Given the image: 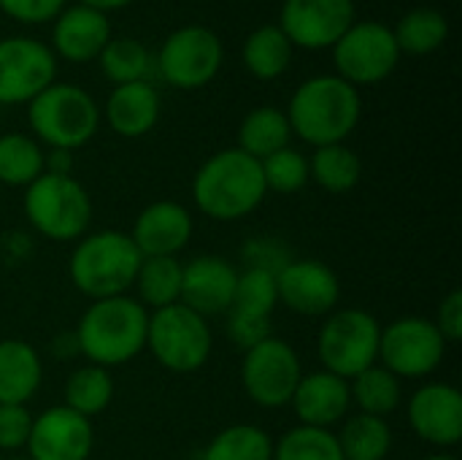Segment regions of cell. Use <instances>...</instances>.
<instances>
[{"mask_svg": "<svg viewBox=\"0 0 462 460\" xmlns=\"http://www.w3.org/2000/svg\"><path fill=\"white\" fill-rule=\"evenodd\" d=\"M143 255L133 244L130 233L95 230L76 241L68 274L81 296L89 301L127 296L135 285Z\"/></svg>", "mask_w": 462, "mask_h": 460, "instance_id": "277c9868", "label": "cell"}, {"mask_svg": "<svg viewBox=\"0 0 462 460\" xmlns=\"http://www.w3.org/2000/svg\"><path fill=\"white\" fill-rule=\"evenodd\" d=\"M393 35H395V43H398L401 52L430 54V52H436L447 41L449 22L436 8H411L409 14L401 16V22L393 30Z\"/></svg>", "mask_w": 462, "mask_h": 460, "instance_id": "d6a6232c", "label": "cell"}, {"mask_svg": "<svg viewBox=\"0 0 462 460\" xmlns=\"http://www.w3.org/2000/svg\"><path fill=\"white\" fill-rule=\"evenodd\" d=\"M97 60H100L103 76L114 87L130 84V81H146V76L152 70V54L135 38H111L103 46Z\"/></svg>", "mask_w": 462, "mask_h": 460, "instance_id": "836d02e7", "label": "cell"}, {"mask_svg": "<svg viewBox=\"0 0 462 460\" xmlns=\"http://www.w3.org/2000/svg\"><path fill=\"white\" fill-rule=\"evenodd\" d=\"M203 460H273V439L260 426L236 423L206 445Z\"/></svg>", "mask_w": 462, "mask_h": 460, "instance_id": "4dcf8cb0", "label": "cell"}, {"mask_svg": "<svg viewBox=\"0 0 462 460\" xmlns=\"http://www.w3.org/2000/svg\"><path fill=\"white\" fill-rule=\"evenodd\" d=\"M238 271L219 255H200L184 263L181 271V298L187 309L198 312L200 317L227 314L233 296H236Z\"/></svg>", "mask_w": 462, "mask_h": 460, "instance_id": "d6986e66", "label": "cell"}, {"mask_svg": "<svg viewBox=\"0 0 462 460\" xmlns=\"http://www.w3.org/2000/svg\"><path fill=\"white\" fill-rule=\"evenodd\" d=\"M355 24V0H284L279 27L292 46L333 49Z\"/></svg>", "mask_w": 462, "mask_h": 460, "instance_id": "5bb4252c", "label": "cell"}, {"mask_svg": "<svg viewBox=\"0 0 462 460\" xmlns=\"http://www.w3.org/2000/svg\"><path fill=\"white\" fill-rule=\"evenodd\" d=\"M422 460H457V458H452V455H428V458H422Z\"/></svg>", "mask_w": 462, "mask_h": 460, "instance_id": "f6af8a7d", "label": "cell"}, {"mask_svg": "<svg viewBox=\"0 0 462 460\" xmlns=\"http://www.w3.org/2000/svg\"><path fill=\"white\" fill-rule=\"evenodd\" d=\"M268 195L260 160L238 146L211 155L192 176V203L214 222H238Z\"/></svg>", "mask_w": 462, "mask_h": 460, "instance_id": "6da1fadb", "label": "cell"}, {"mask_svg": "<svg viewBox=\"0 0 462 460\" xmlns=\"http://www.w3.org/2000/svg\"><path fill=\"white\" fill-rule=\"evenodd\" d=\"M300 377H303V363L298 350L273 333L244 352L241 385L249 401H254L263 409L290 407Z\"/></svg>", "mask_w": 462, "mask_h": 460, "instance_id": "30bf717a", "label": "cell"}, {"mask_svg": "<svg viewBox=\"0 0 462 460\" xmlns=\"http://www.w3.org/2000/svg\"><path fill=\"white\" fill-rule=\"evenodd\" d=\"M244 65L260 81L279 79L292 62V43L279 24H263L244 41Z\"/></svg>", "mask_w": 462, "mask_h": 460, "instance_id": "484cf974", "label": "cell"}, {"mask_svg": "<svg viewBox=\"0 0 462 460\" xmlns=\"http://www.w3.org/2000/svg\"><path fill=\"white\" fill-rule=\"evenodd\" d=\"M195 220L176 201H154L143 206L133 222L130 239L143 258H179L192 241Z\"/></svg>", "mask_w": 462, "mask_h": 460, "instance_id": "ac0fdd59", "label": "cell"}, {"mask_svg": "<svg viewBox=\"0 0 462 460\" xmlns=\"http://www.w3.org/2000/svg\"><path fill=\"white\" fill-rule=\"evenodd\" d=\"M160 95L149 81H130L111 89L106 100V122L122 138H141L160 122Z\"/></svg>", "mask_w": 462, "mask_h": 460, "instance_id": "7402d4cb", "label": "cell"}, {"mask_svg": "<svg viewBox=\"0 0 462 460\" xmlns=\"http://www.w3.org/2000/svg\"><path fill=\"white\" fill-rule=\"evenodd\" d=\"M27 455L32 460H89L95 450L92 420L68 407H49L32 418Z\"/></svg>", "mask_w": 462, "mask_h": 460, "instance_id": "2e32d148", "label": "cell"}, {"mask_svg": "<svg viewBox=\"0 0 462 460\" xmlns=\"http://www.w3.org/2000/svg\"><path fill=\"white\" fill-rule=\"evenodd\" d=\"M43 174L73 176V152H68V149H49V152H43Z\"/></svg>", "mask_w": 462, "mask_h": 460, "instance_id": "7bdbcfd3", "label": "cell"}, {"mask_svg": "<svg viewBox=\"0 0 462 460\" xmlns=\"http://www.w3.org/2000/svg\"><path fill=\"white\" fill-rule=\"evenodd\" d=\"M24 217L35 233L51 241H79L92 222V198L76 176L41 174L22 198Z\"/></svg>", "mask_w": 462, "mask_h": 460, "instance_id": "8992f818", "label": "cell"}, {"mask_svg": "<svg viewBox=\"0 0 462 460\" xmlns=\"http://www.w3.org/2000/svg\"><path fill=\"white\" fill-rule=\"evenodd\" d=\"M27 119L35 141L49 149L76 152L95 138L100 127V108L87 89L54 81L27 103Z\"/></svg>", "mask_w": 462, "mask_h": 460, "instance_id": "5b68a950", "label": "cell"}, {"mask_svg": "<svg viewBox=\"0 0 462 460\" xmlns=\"http://www.w3.org/2000/svg\"><path fill=\"white\" fill-rule=\"evenodd\" d=\"M149 309L133 296H114L92 301L76 325V350L100 369L130 363L146 350Z\"/></svg>", "mask_w": 462, "mask_h": 460, "instance_id": "7a4b0ae2", "label": "cell"}, {"mask_svg": "<svg viewBox=\"0 0 462 460\" xmlns=\"http://www.w3.org/2000/svg\"><path fill=\"white\" fill-rule=\"evenodd\" d=\"M3 460H32L30 455H11V458H3Z\"/></svg>", "mask_w": 462, "mask_h": 460, "instance_id": "bcb514c9", "label": "cell"}, {"mask_svg": "<svg viewBox=\"0 0 462 460\" xmlns=\"http://www.w3.org/2000/svg\"><path fill=\"white\" fill-rule=\"evenodd\" d=\"M146 350L162 369L173 374H195L214 352V333L206 317L184 304H173L149 312Z\"/></svg>", "mask_w": 462, "mask_h": 460, "instance_id": "52a82bcc", "label": "cell"}, {"mask_svg": "<svg viewBox=\"0 0 462 460\" xmlns=\"http://www.w3.org/2000/svg\"><path fill=\"white\" fill-rule=\"evenodd\" d=\"M271 336V323L268 320H254V317H244L236 312H227V339L238 347V350H252L254 344H260L263 339Z\"/></svg>", "mask_w": 462, "mask_h": 460, "instance_id": "60d3db41", "label": "cell"}, {"mask_svg": "<svg viewBox=\"0 0 462 460\" xmlns=\"http://www.w3.org/2000/svg\"><path fill=\"white\" fill-rule=\"evenodd\" d=\"M349 390H352V404L363 415H374V418H384L387 420L403 404V385H401V380L395 374H390L379 363L365 369L363 374H357L349 382Z\"/></svg>", "mask_w": 462, "mask_h": 460, "instance_id": "f546056e", "label": "cell"}, {"mask_svg": "<svg viewBox=\"0 0 462 460\" xmlns=\"http://www.w3.org/2000/svg\"><path fill=\"white\" fill-rule=\"evenodd\" d=\"M273 460H344L333 431L295 426L273 442Z\"/></svg>", "mask_w": 462, "mask_h": 460, "instance_id": "d590c367", "label": "cell"}, {"mask_svg": "<svg viewBox=\"0 0 462 460\" xmlns=\"http://www.w3.org/2000/svg\"><path fill=\"white\" fill-rule=\"evenodd\" d=\"M81 5H89V8H95V11H100V14H106V11H116V8H125V5H130L133 0H79Z\"/></svg>", "mask_w": 462, "mask_h": 460, "instance_id": "ee69618b", "label": "cell"}, {"mask_svg": "<svg viewBox=\"0 0 462 460\" xmlns=\"http://www.w3.org/2000/svg\"><path fill=\"white\" fill-rule=\"evenodd\" d=\"M260 168H263L268 192L292 195L309 184V157L292 146H284V149L268 155L265 160H260Z\"/></svg>", "mask_w": 462, "mask_h": 460, "instance_id": "8d00e7d4", "label": "cell"}, {"mask_svg": "<svg viewBox=\"0 0 462 460\" xmlns=\"http://www.w3.org/2000/svg\"><path fill=\"white\" fill-rule=\"evenodd\" d=\"M65 0H0V11L22 24H46L60 16Z\"/></svg>", "mask_w": 462, "mask_h": 460, "instance_id": "ab89813d", "label": "cell"}, {"mask_svg": "<svg viewBox=\"0 0 462 460\" xmlns=\"http://www.w3.org/2000/svg\"><path fill=\"white\" fill-rule=\"evenodd\" d=\"M401 60L393 27L382 22H355L333 46V62L344 81L368 87L384 81Z\"/></svg>", "mask_w": 462, "mask_h": 460, "instance_id": "8fae6325", "label": "cell"}, {"mask_svg": "<svg viewBox=\"0 0 462 460\" xmlns=\"http://www.w3.org/2000/svg\"><path fill=\"white\" fill-rule=\"evenodd\" d=\"M363 176V163L355 149L346 144L317 146L309 160V179H314L325 192L344 195L357 187Z\"/></svg>", "mask_w": 462, "mask_h": 460, "instance_id": "4316f807", "label": "cell"}, {"mask_svg": "<svg viewBox=\"0 0 462 460\" xmlns=\"http://www.w3.org/2000/svg\"><path fill=\"white\" fill-rule=\"evenodd\" d=\"M290 407L300 426L333 431L352 412V390L346 380L319 369L300 377Z\"/></svg>", "mask_w": 462, "mask_h": 460, "instance_id": "ffe728a7", "label": "cell"}, {"mask_svg": "<svg viewBox=\"0 0 462 460\" xmlns=\"http://www.w3.org/2000/svg\"><path fill=\"white\" fill-rule=\"evenodd\" d=\"M181 271L184 266L179 263V258H143L135 285H133L138 290L135 301L152 312L179 304Z\"/></svg>", "mask_w": 462, "mask_h": 460, "instance_id": "f1b7e54d", "label": "cell"}, {"mask_svg": "<svg viewBox=\"0 0 462 460\" xmlns=\"http://www.w3.org/2000/svg\"><path fill=\"white\" fill-rule=\"evenodd\" d=\"M279 306V290H276V274L260 271V268H244L236 282V296L227 312L254 317V320H268L273 317Z\"/></svg>", "mask_w": 462, "mask_h": 460, "instance_id": "e575fe53", "label": "cell"}, {"mask_svg": "<svg viewBox=\"0 0 462 460\" xmlns=\"http://www.w3.org/2000/svg\"><path fill=\"white\" fill-rule=\"evenodd\" d=\"M111 41V22L106 14L89 5H68L60 11L51 27L54 54L68 62H92L100 57L103 46Z\"/></svg>", "mask_w": 462, "mask_h": 460, "instance_id": "44dd1931", "label": "cell"}, {"mask_svg": "<svg viewBox=\"0 0 462 460\" xmlns=\"http://www.w3.org/2000/svg\"><path fill=\"white\" fill-rule=\"evenodd\" d=\"M43 361L24 339H0V404H27L41 390Z\"/></svg>", "mask_w": 462, "mask_h": 460, "instance_id": "603a6c76", "label": "cell"}, {"mask_svg": "<svg viewBox=\"0 0 462 460\" xmlns=\"http://www.w3.org/2000/svg\"><path fill=\"white\" fill-rule=\"evenodd\" d=\"M406 418L411 431L433 447L462 442V393L449 382H428L411 393Z\"/></svg>", "mask_w": 462, "mask_h": 460, "instance_id": "e0dca14e", "label": "cell"}, {"mask_svg": "<svg viewBox=\"0 0 462 460\" xmlns=\"http://www.w3.org/2000/svg\"><path fill=\"white\" fill-rule=\"evenodd\" d=\"M279 304L300 317H328L336 312L341 301V282L338 274L311 258H292L276 274Z\"/></svg>", "mask_w": 462, "mask_h": 460, "instance_id": "9a60e30c", "label": "cell"}, {"mask_svg": "<svg viewBox=\"0 0 462 460\" xmlns=\"http://www.w3.org/2000/svg\"><path fill=\"white\" fill-rule=\"evenodd\" d=\"M344 460H387L393 450V428L384 418L349 415L336 434Z\"/></svg>", "mask_w": 462, "mask_h": 460, "instance_id": "d4e9b609", "label": "cell"}, {"mask_svg": "<svg viewBox=\"0 0 462 460\" xmlns=\"http://www.w3.org/2000/svg\"><path fill=\"white\" fill-rule=\"evenodd\" d=\"M43 174V149L32 136H0V184L30 187Z\"/></svg>", "mask_w": 462, "mask_h": 460, "instance_id": "1f68e13d", "label": "cell"}, {"mask_svg": "<svg viewBox=\"0 0 462 460\" xmlns=\"http://www.w3.org/2000/svg\"><path fill=\"white\" fill-rule=\"evenodd\" d=\"M222 68V41L211 27L187 24L173 30L157 54V70L176 89H200Z\"/></svg>", "mask_w": 462, "mask_h": 460, "instance_id": "7c38bea8", "label": "cell"}, {"mask_svg": "<svg viewBox=\"0 0 462 460\" xmlns=\"http://www.w3.org/2000/svg\"><path fill=\"white\" fill-rule=\"evenodd\" d=\"M447 339L428 317H398L382 328L379 366L403 380H428L447 358Z\"/></svg>", "mask_w": 462, "mask_h": 460, "instance_id": "9c48e42d", "label": "cell"}, {"mask_svg": "<svg viewBox=\"0 0 462 460\" xmlns=\"http://www.w3.org/2000/svg\"><path fill=\"white\" fill-rule=\"evenodd\" d=\"M284 114L290 130L317 149L344 144L355 133L363 114V100L357 87H352L341 76L325 73L306 79L295 89Z\"/></svg>", "mask_w": 462, "mask_h": 460, "instance_id": "3957f363", "label": "cell"}, {"mask_svg": "<svg viewBox=\"0 0 462 460\" xmlns=\"http://www.w3.org/2000/svg\"><path fill=\"white\" fill-rule=\"evenodd\" d=\"M0 460H3V455H0Z\"/></svg>", "mask_w": 462, "mask_h": 460, "instance_id": "7dc6e473", "label": "cell"}, {"mask_svg": "<svg viewBox=\"0 0 462 460\" xmlns=\"http://www.w3.org/2000/svg\"><path fill=\"white\" fill-rule=\"evenodd\" d=\"M292 130L287 114L273 106L252 108L238 127V149L252 155L254 160H265L268 155L290 146Z\"/></svg>", "mask_w": 462, "mask_h": 460, "instance_id": "cb8c5ba5", "label": "cell"}, {"mask_svg": "<svg viewBox=\"0 0 462 460\" xmlns=\"http://www.w3.org/2000/svg\"><path fill=\"white\" fill-rule=\"evenodd\" d=\"M379 320L365 309H336L325 317L317 352L322 369L352 382L357 374L379 363Z\"/></svg>", "mask_w": 462, "mask_h": 460, "instance_id": "ba28073f", "label": "cell"}, {"mask_svg": "<svg viewBox=\"0 0 462 460\" xmlns=\"http://www.w3.org/2000/svg\"><path fill=\"white\" fill-rule=\"evenodd\" d=\"M241 258H244L246 268H260V271L279 274L292 260V252L282 244V239L260 236V239L246 241V247L241 249Z\"/></svg>", "mask_w": 462, "mask_h": 460, "instance_id": "f35d334b", "label": "cell"}, {"mask_svg": "<svg viewBox=\"0 0 462 460\" xmlns=\"http://www.w3.org/2000/svg\"><path fill=\"white\" fill-rule=\"evenodd\" d=\"M32 418L27 404H0V453H19L27 447Z\"/></svg>", "mask_w": 462, "mask_h": 460, "instance_id": "74e56055", "label": "cell"}, {"mask_svg": "<svg viewBox=\"0 0 462 460\" xmlns=\"http://www.w3.org/2000/svg\"><path fill=\"white\" fill-rule=\"evenodd\" d=\"M57 76V54L51 46L14 35L0 41V106L30 103Z\"/></svg>", "mask_w": 462, "mask_h": 460, "instance_id": "4fadbf2b", "label": "cell"}, {"mask_svg": "<svg viewBox=\"0 0 462 460\" xmlns=\"http://www.w3.org/2000/svg\"><path fill=\"white\" fill-rule=\"evenodd\" d=\"M114 393H116V385H114V377L108 369H100V366H81L76 369L68 382H65V404L68 409H73L76 415L92 420L97 418L100 412H106L114 401Z\"/></svg>", "mask_w": 462, "mask_h": 460, "instance_id": "83f0119b", "label": "cell"}, {"mask_svg": "<svg viewBox=\"0 0 462 460\" xmlns=\"http://www.w3.org/2000/svg\"><path fill=\"white\" fill-rule=\"evenodd\" d=\"M436 328L439 333L447 339V344H455L462 339V293L460 290H452L441 306H439V314H436Z\"/></svg>", "mask_w": 462, "mask_h": 460, "instance_id": "b9f144b4", "label": "cell"}]
</instances>
